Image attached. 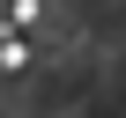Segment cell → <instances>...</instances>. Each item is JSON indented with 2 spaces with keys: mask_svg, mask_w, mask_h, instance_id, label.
I'll list each match as a JSON object with an SVG mask.
<instances>
[{
  "mask_svg": "<svg viewBox=\"0 0 126 118\" xmlns=\"http://www.w3.org/2000/svg\"><path fill=\"white\" fill-rule=\"evenodd\" d=\"M22 59H30V44H22V37H0V67H22Z\"/></svg>",
  "mask_w": 126,
  "mask_h": 118,
  "instance_id": "1",
  "label": "cell"
}]
</instances>
